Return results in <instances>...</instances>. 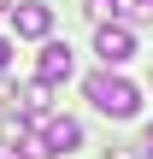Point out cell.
Returning a JSON list of instances; mask_svg holds the SVG:
<instances>
[{
    "label": "cell",
    "mask_w": 153,
    "mask_h": 159,
    "mask_svg": "<svg viewBox=\"0 0 153 159\" xmlns=\"http://www.w3.org/2000/svg\"><path fill=\"white\" fill-rule=\"evenodd\" d=\"M6 12H12V0H0V18H6Z\"/></svg>",
    "instance_id": "8fae6325"
},
{
    "label": "cell",
    "mask_w": 153,
    "mask_h": 159,
    "mask_svg": "<svg viewBox=\"0 0 153 159\" xmlns=\"http://www.w3.org/2000/svg\"><path fill=\"white\" fill-rule=\"evenodd\" d=\"M94 53H100L106 65H130V59H136V30H130V24H100V30H94Z\"/></svg>",
    "instance_id": "7a4b0ae2"
},
{
    "label": "cell",
    "mask_w": 153,
    "mask_h": 159,
    "mask_svg": "<svg viewBox=\"0 0 153 159\" xmlns=\"http://www.w3.org/2000/svg\"><path fill=\"white\" fill-rule=\"evenodd\" d=\"M142 153L153 159V124H147V130H142Z\"/></svg>",
    "instance_id": "9c48e42d"
},
{
    "label": "cell",
    "mask_w": 153,
    "mask_h": 159,
    "mask_svg": "<svg viewBox=\"0 0 153 159\" xmlns=\"http://www.w3.org/2000/svg\"><path fill=\"white\" fill-rule=\"evenodd\" d=\"M6 18H12V30H18L24 41H47V30H53V6H41V0H24V6H12Z\"/></svg>",
    "instance_id": "3957f363"
},
{
    "label": "cell",
    "mask_w": 153,
    "mask_h": 159,
    "mask_svg": "<svg viewBox=\"0 0 153 159\" xmlns=\"http://www.w3.org/2000/svg\"><path fill=\"white\" fill-rule=\"evenodd\" d=\"M71 71H77L71 47H65V41H47L41 59H35V77H41V83H71Z\"/></svg>",
    "instance_id": "277c9868"
},
{
    "label": "cell",
    "mask_w": 153,
    "mask_h": 159,
    "mask_svg": "<svg viewBox=\"0 0 153 159\" xmlns=\"http://www.w3.org/2000/svg\"><path fill=\"white\" fill-rule=\"evenodd\" d=\"M12 148H18V159H53L47 136H35V130H18V136H12Z\"/></svg>",
    "instance_id": "52a82bcc"
},
{
    "label": "cell",
    "mask_w": 153,
    "mask_h": 159,
    "mask_svg": "<svg viewBox=\"0 0 153 159\" xmlns=\"http://www.w3.org/2000/svg\"><path fill=\"white\" fill-rule=\"evenodd\" d=\"M47 89H53V83H41V77H35L29 89H18V106H24V118H47V106H53V100H47Z\"/></svg>",
    "instance_id": "8992f818"
},
{
    "label": "cell",
    "mask_w": 153,
    "mask_h": 159,
    "mask_svg": "<svg viewBox=\"0 0 153 159\" xmlns=\"http://www.w3.org/2000/svg\"><path fill=\"white\" fill-rule=\"evenodd\" d=\"M41 136H47V148H53V153L83 148V124H77V118H53V112H47V118H41Z\"/></svg>",
    "instance_id": "5b68a950"
},
{
    "label": "cell",
    "mask_w": 153,
    "mask_h": 159,
    "mask_svg": "<svg viewBox=\"0 0 153 159\" xmlns=\"http://www.w3.org/2000/svg\"><path fill=\"white\" fill-rule=\"evenodd\" d=\"M83 94H88L94 112H106V118H136V112H142V89H136L130 77H118V65L94 71V77L83 83Z\"/></svg>",
    "instance_id": "6da1fadb"
},
{
    "label": "cell",
    "mask_w": 153,
    "mask_h": 159,
    "mask_svg": "<svg viewBox=\"0 0 153 159\" xmlns=\"http://www.w3.org/2000/svg\"><path fill=\"white\" fill-rule=\"evenodd\" d=\"M6 59H12V41H6V35H0V71H6Z\"/></svg>",
    "instance_id": "30bf717a"
},
{
    "label": "cell",
    "mask_w": 153,
    "mask_h": 159,
    "mask_svg": "<svg viewBox=\"0 0 153 159\" xmlns=\"http://www.w3.org/2000/svg\"><path fill=\"white\" fill-rule=\"evenodd\" d=\"M112 12L124 24H142V18H153V0H112Z\"/></svg>",
    "instance_id": "ba28073f"
}]
</instances>
